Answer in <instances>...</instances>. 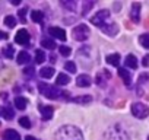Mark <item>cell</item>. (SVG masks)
I'll list each match as a JSON object with an SVG mask.
<instances>
[{
  "mask_svg": "<svg viewBox=\"0 0 149 140\" xmlns=\"http://www.w3.org/2000/svg\"><path fill=\"white\" fill-rule=\"evenodd\" d=\"M54 140H84V136L78 127L63 125L54 134Z\"/></svg>",
  "mask_w": 149,
  "mask_h": 140,
  "instance_id": "1",
  "label": "cell"
},
{
  "mask_svg": "<svg viewBox=\"0 0 149 140\" xmlns=\"http://www.w3.org/2000/svg\"><path fill=\"white\" fill-rule=\"evenodd\" d=\"M38 91L41 95H44L48 99H58L61 95H64V92H61L57 86H51V85L44 83V82L38 85Z\"/></svg>",
  "mask_w": 149,
  "mask_h": 140,
  "instance_id": "2",
  "label": "cell"
},
{
  "mask_svg": "<svg viewBox=\"0 0 149 140\" xmlns=\"http://www.w3.org/2000/svg\"><path fill=\"white\" fill-rule=\"evenodd\" d=\"M105 139L107 140H129V136L120 124H116L105 133Z\"/></svg>",
  "mask_w": 149,
  "mask_h": 140,
  "instance_id": "3",
  "label": "cell"
},
{
  "mask_svg": "<svg viewBox=\"0 0 149 140\" xmlns=\"http://www.w3.org/2000/svg\"><path fill=\"white\" fill-rule=\"evenodd\" d=\"M91 22H92L95 26H98V28H104L105 25L110 24V12L105 10V9L97 12V13L91 18Z\"/></svg>",
  "mask_w": 149,
  "mask_h": 140,
  "instance_id": "4",
  "label": "cell"
},
{
  "mask_svg": "<svg viewBox=\"0 0 149 140\" xmlns=\"http://www.w3.org/2000/svg\"><path fill=\"white\" fill-rule=\"evenodd\" d=\"M72 35H73V38L76 40V41H86L89 38V35H91V31H89V28L86 25L81 24V25L73 28Z\"/></svg>",
  "mask_w": 149,
  "mask_h": 140,
  "instance_id": "5",
  "label": "cell"
},
{
  "mask_svg": "<svg viewBox=\"0 0 149 140\" xmlns=\"http://www.w3.org/2000/svg\"><path fill=\"white\" fill-rule=\"evenodd\" d=\"M132 114H133V117H136L139 120H143L149 115V108L143 102H134L132 105Z\"/></svg>",
  "mask_w": 149,
  "mask_h": 140,
  "instance_id": "6",
  "label": "cell"
},
{
  "mask_svg": "<svg viewBox=\"0 0 149 140\" xmlns=\"http://www.w3.org/2000/svg\"><path fill=\"white\" fill-rule=\"evenodd\" d=\"M29 32L26 29H19L15 35V42L16 44H21V45H26L29 42Z\"/></svg>",
  "mask_w": 149,
  "mask_h": 140,
  "instance_id": "7",
  "label": "cell"
},
{
  "mask_svg": "<svg viewBox=\"0 0 149 140\" xmlns=\"http://www.w3.org/2000/svg\"><path fill=\"white\" fill-rule=\"evenodd\" d=\"M140 9H142L140 3L134 2V3L132 5V9H130V19H132L134 24H139V21H140Z\"/></svg>",
  "mask_w": 149,
  "mask_h": 140,
  "instance_id": "8",
  "label": "cell"
},
{
  "mask_svg": "<svg viewBox=\"0 0 149 140\" xmlns=\"http://www.w3.org/2000/svg\"><path fill=\"white\" fill-rule=\"evenodd\" d=\"M48 34L50 35H53L54 38H57V40H60V41H66V31L64 29H61V28H58V26H51L50 29H48Z\"/></svg>",
  "mask_w": 149,
  "mask_h": 140,
  "instance_id": "9",
  "label": "cell"
},
{
  "mask_svg": "<svg viewBox=\"0 0 149 140\" xmlns=\"http://www.w3.org/2000/svg\"><path fill=\"white\" fill-rule=\"evenodd\" d=\"M38 110H40V112H41L44 120H51L53 118V114H54L53 107H50V105H40Z\"/></svg>",
  "mask_w": 149,
  "mask_h": 140,
  "instance_id": "10",
  "label": "cell"
},
{
  "mask_svg": "<svg viewBox=\"0 0 149 140\" xmlns=\"http://www.w3.org/2000/svg\"><path fill=\"white\" fill-rule=\"evenodd\" d=\"M110 78H111V75H110L108 70H102V72H100V73L97 75L95 82H97V85H98V86H104V85H105V82H107Z\"/></svg>",
  "mask_w": 149,
  "mask_h": 140,
  "instance_id": "11",
  "label": "cell"
},
{
  "mask_svg": "<svg viewBox=\"0 0 149 140\" xmlns=\"http://www.w3.org/2000/svg\"><path fill=\"white\" fill-rule=\"evenodd\" d=\"M91 83H92V79L88 75H81L76 79V85L79 88H88V86H91Z\"/></svg>",
  "mask_w": 149,
  "mask_h": 140,
  "instance_id": "12",
  "label": "cell"
},
{
  "mask_svg": "<svg viewBox=\"0 0 149 140\" xmlns=\"http://www.w3.org/2000/svg\"><path fill=\"white\" fill-rule=\"evenodd\" d=\"M97 3L98 0H82V15H86L88 12H91Z\"/></svg>",
  "mask_w": 149,
  "mask_h": 140,
  "instance_id": "13",
  "label": "cell"
},
{
  "mask_svg": "<svg viewBox=\"0 0 149 140\" xmlns=\"http://www.w3.org/2000/svg\"><path fill=\"white\" fill-rule=\"evenodd\" d=\"M60 3L64 9H67L70 12H74L78 8V0H60Z\"/></svg>",
  "mask_w": 149,
  "mask_h": 140,
  "instance_id": "14",
  "label": "cell"
},
{
  "mask_svg": "<svg viewBox=\"0 0 149 140\" xmlns=\"http://www.w3.org/2000/svg\"><path fill=\"white\" fill-rule=\"evenodd\" d=\"M107 35H110V37H114L117 32H118V26L116 25V24H113V22H110L108 25H105L104 28H101Z\"/></svg>",
  "mask_w": 149,
  "mask_h": 140,
  "instance_id": "15",
  "label": "cell"
},
{
  "mask_svg": "<svg viewBox=\"0 0 149 140\" xmlns=\"http://www.w3.org/2000/svg\"><path fill=\"white\" fill-rule=\"evenodd\" d=\"M70 101H72V102H74V104H81V105H84V104H89V102H92V96H91V95L74 96V98H72Z\"/></svg>",
  "mask_w": 149,
  "mask_h": 140,
  "instance_id": "16",
  "label": "cell"
},
{
  "mask_svg": "<svg viewBox=\"0 0 149 140\" xmlns=\"http://www.w3.org/2000/svg\"><path fill=\"white\" fill-rule=\"evenodd\" d=\"M118 75H120V78L124 80V83L129 86L130 83H132V76H130V73L127 72V70L126 69H123V67H120L118 69Z\"/></svg>",
  "mask_w": 149,
  "mask_h": 140,
  "instance_id": "17",
  "label": "cell"
},
{
  "mask_svg": "<svg viewBox=\"0 0 149 140\" xmlns=\"http://www.w3.org/2000/svg\"><path fill=\"white\" fill-rule=\"evenodd\" d=\"M40 76H41L42 79H50V78H53V76H54V69H53V67H42V69L40 70Z\"/></svg>",
  "mask_w": 149,
  "mask_h": 140,
  "instance_id": "18",
  "label": "cell"
},
{
  "mask_svg": "<svg viewBox=\"0 0 149 140\" xmlns=\"http://www.w3.org/2000/svg\"><path fill=\"white\" fill-rule=\"evenodd\" d=\"M70 82V78L66 75V73H58L57 75V79H56V85L57 86H64Z\"/></svg>",
  "mask_w": 149,
  "mask_h": 140,
  "instance_id": "19",
  "label": "cell"
},
{
  "mask_svg": "<svg viewBox=\"0 0 149 140\" xmlns=\"http://www.w3.org/2000/svg\"><path fill=\"white\" fill-rule=\"evenodd\" d=\"M3 137H5V140H21L19 133L15 131V130H6L5 134H3Z\"/></svg>",
  "mask_w": 149,
  "mask_h": 140,
  "instance_id": "20",
  "label": "cell"
},
{
  "mask_svg": "<svg viewBox=\"0 0 149 140\" xmlns=\"http://www.w3.org/2000/svg\"><path fill=\"white\" fill-rule=\"evenodd\" d=\"M29 60H31V55H29L26 51H21V53L18 54V58H16V61H18L19 64H26V63H29Z\"/></svg>",
  "mask_w": 149,
  "mask_h": 140,
  "instance_id": "21",
  "label": "cell"
},
{
  "mask_svg": "<svg viewBox=\"0 0 149 140\" xmlns=\"http://www.w3.org/2000/svg\"><path fill=\"white\" fill-rule=\"evenodd\" d=\"M107 63L111 66H118L120 64V54H108L107 55Z\"/></svg>",
  "mask_w": 149,
  "mask_h": 140,
  "instance_id": "22",
  "label": "cell"
},
{
  "mask_svg": "<svg viewBox=\"0 0 149 140\" xmlns=\"http://www.w3.org/2000/svg\"><path fill=\"white\" fill-rule=\"evenodd\" d=\"M126 66L130 67V69H137V58L133 54H129L126 57Z\"/></svg>",
  "mask_w": 149,
  "mask_h": 140,
  "instance_id": "23",
  "label": "cell"
},
{
  "mask_svg": "<svg viewBox=\"0 0 149 140\" xmlns=\"http://www.w3.org/2000/svg\"><path fill=\"white\" fill-rule=\"evenodd\" d=\"M26 105H28V101H26L24 96H18V98H15V107H16L18 110H25Z\"/></svg>",
  "mask_w": 149,
  "mask_h": 140,
  "instance_id": "24",
  "label": "cell"
},
{
  "mask_svg": "<svg viewBox=\"0 0 149 140\" xmlns=\"http://www.w3.org/2000/svg\"><path fill=\"white\" fill-rule=\"evenodd\" d=\"M0 114H2L6 120H12L13 118V110L12 108H9V107H3V108H0Z\"/></svg>",
  "mask_w": 149,
  "mask_h": 140,
  "instance_id": "25",
  "label": "cell"
},
{
  "mask_svg": "<svg viewBox=\"0 0 149 140\" xmlns=\"http://www.w3.org/2000/svg\"><path fill=\"white\" fill-rule=\"evenodd\" d=\"M31 19H32L34 22L40 24V22H42V19H44V13H42L41 10H32V12H31Z\"/></svg>",
  "mask_w": 149,
  "mask_h": 140,
  "instance_id": "26",
  "label": "cell"
},
{
  "mask_svg": "<svg viewBox=\"0 0 149 140\" xmlns=\"http://www.w3.org/2000/svg\"><path fill=\"white\" fill-rule=\"evenodd\" d=\"M41 47H44V48H47V50H54V48H56V42H54L53 40H50V38H44V40L41 41Z\"/></svg>",
  "mask_w": 149,
  "mask_h": 140,
  "instance_id": "27",
  "label": "cell"
},
{
  "mask_svg": "<svg viewBox=\"0 0 149 140\" xmlns=\"http://www.w3.org/2000/svg\"><path fill=\"white\" fill-rule=\"evenodd\" d=\"M35 61H37L38 64H41V63L45 61V53H44L42 50H37V51H35Z\"/></svg>",
  "mask_w": 149,
  "mask_h": 140,
  "instance_id": "28",
  "label": "cell"
},
{
  "mask_svg": "<svg viewBox=\"0 0 149 140\" xmlns=\"http://www.w3.org/2000/svg\"><path fill=\"white\" fill-rule=\"evenodd\" d=\"M139 42L142 44L143 48H149V34H142L139 37Z\"/></svg>",
  "mask_w": 149,
  "mask_h": 140,
  "instance_id": "29",
  "label": "cell"
},
{
  "mask_svg": "<svg viewBox=\"0 0 149 140\" xmlns=\"http://www.w3.org/2000/svg\"><path fill=\"white\" fill-rule=\"evenodd\" d=\"M13 54H15V48H13L12 45H6V47L3 48V55H5V57L12 58V57H13Z\"/></svg>",
  "mask_w": 149,
  "mask_h": 140,
  "instance_id": "30",
  "label": "cell"
},
{
  "mask_svg": "<svg viewBox=\"0 0 149 140\" xmlns=\"http://www.w3.org/2000/svg\"><path fill=\"white\" fill-rule=\"evenodd\" d=\"M64 69L67 70V72H70V73H74L76 72V64H74L73 61H66L64 63Z\"/></svg>",
  "mask_w": 149,
  "mask_h": 140,
  "instance_id": "31",
  "label": "cell"
},
{
  "mask_svg": "<svg viewBox=\"0 0 149 140\" xmlns=\"http://www.w3.org/2000/svg\"><path fill=\"white\" fill-rule=\"evenodd\" d=\"M5 24H6L9 28H13V26L16 25V19H15V16H10V15L6 16V18H5Z\"/></svg>",
  "mask_w": 149,
  "mask_h": 140,
  "instance_id": "32",
  "label": "cell"
},
{
  "mask_svg": "<svg viewBox=\"0 0 149 140\" xmlns=\"http://www.w3.org/2000/svg\"><path fill=\"white\" fill-rule=\"evenodd\" d=\"M58 51H60V54L64 55V57H69L70 53H72L70 47H67V45H61V47H58Z\"/></svg>",
  "mask_w": 149,
  "mask_h": 140,
  "instance_id": "33",
  "label": "cell"
},
{
  "mask_svg": "<svg viewBox=\"0 0 149 140\" xmlns=\"http://www.w3.org/2000/svg\"><path fill=\"white\" fill-rule=\"evenodd\" d=\"M19 124L24 127V128H31V121L28 117H21L19 118Z\"/></svg>",
  "mask_w": 149,
  "mask_h": 140,
  "instance_id": "34",
  "label": "cell"
},
{
  "mask_svg": "<svg viewBox=\"0 0 149 140\" xmlns=\"http://www.w3.org/2000/svg\"><path fill=\"white\" fill-rule=\"evenodd\" d=\"M24 75H26V76H32V75H34V69H32V67H26V69L24 70Z\"/></svg>",
  "mask_w": 149,
  "mask_h": 140,
  "instance_id": "35",
  "label": "cell"
},
{
  "mask_svg": "<svg viewBox=\"0 0 149 140\" xmlns=\"http://www.w3.org/2000/svg\"><path fill=\"white\" fill-rule=\"evenodd\" d=\"M25 15H26V9H22V10H19V18L25 22Z\"/></svg>",
  "mask_w": 149,
  "mask_h": 140,
  "instance_id": "36",
  "label": "cell"
},
{
  "mask_svg": "<svg viewBox=\"0 0 149 140\" xmlns=\"http://www.w3.org/2000/svg\"><path fill=\"white\" fill-rule=\"evenodd\" d=\"M149 79V75H140L139 76V82H145V80H148Z\"/></svg>",
  "mask_w": 149,
  "mask_h": 140,
  "instance_id": "37",
  "label": "cell"
},
{
  "mask_svg": "<svg viewBox=\"0 0 149 140\" xmlns=\"http://www.w3.org/2000/svg\"><path fill=\"white\" fill-rule=\"evenodd\" d=\"M0 40H8V34L3 32V31H0Z\"/></svg>",
  "mask_w": 149,
  "mask_h": 140,
  "instance_id": "38",
  "label": "cell"
},
{
  "mask_svg": "<svg viewBox=\"0 0 149 140\" xmlns=\"http://www.w3.org/2000/svg\"><path fill=\"white\" fill-rule=\"evenodd\" d=\"M149 64V55H145L143 57V66H148Z\"/></svg>",
  "mask_w": 149,
  "mask_h": 140,
  "instance_id": "39",
  "label": "cell"
},
{
  "mask_svg": "<svg viewBox=\"0 0 149 140\" xmlns=\"http://www.w3.org/2000/svg\"><path fill=\"white\" fill-rule=\"evenodd\" d=\"M9 2H10L12 5H15V6H18V5H19V3L22 2V0H9Z\"/></svg>",
  "mask_w": 149,
  "mask_h": 140,
  "instance_id": "40",
  "label": "cell"
},
{
  "mask_svg": "<svg viewBox=\"0 0 149 140\" xmlns=\"http://www.w3.org/2000/svg\"><path fill=\"white\" fill-rule=\"evenodd\" d=\"M25 140H38V139H35L34 136H26V137H25Z\"/></svg>",
  "mask_w": 149,
  "mask_h": 140,
  "instance_id": "41",
  "label": "cell"
},
{
  "mask_svg": "<svg viewBox=\"0 0 149 140\" xmlns=\"http://www.w3.org/2000/svg\"><path fill=\"white\" fill-rule=\"evenodd\" d=\"M148 140H149V137H148Z\"/></svg>",
  "mask_w": 149,
  "mask_h": 140,
  "instance_id": "42",
  "label": "cell"
}]
</instances>
